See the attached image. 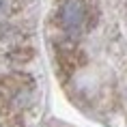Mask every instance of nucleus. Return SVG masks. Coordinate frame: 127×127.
I'll return each instance as SVG.
<instances>
[{
  "label": "nucleus",
  "mask_w": 127,
  "mask_h": 127,
  "mask_svg": "<svg viewBox=\"0 0 127 127\" xmlns=\"http://www.w3.org/2000/svg\"><path fill=\"white\" fill-rule=\"evenodd\" d=\"M58 60L63 69L71 71L82 63V52H78V47H63V50H58Z\"/></svg>",
  "instance_id": "nucleus-2"
},
{
  "label": "nucleus",
  "mask_w": 127,
  "mask_h": 127,
  "mask_svg": "<svg viewBox=\"0 0 127 127\" xmlns=\"http://www.w3.org/2000/svg\"><path fill=\"white\" fill-rule=\"evenodd\" d=\"M60 26L69 32H80L86 22V4L84 0H63L58 7Z\"/></svg>",
  "instance_id": "nucleus-1"
}]
</instances>
